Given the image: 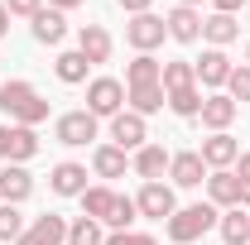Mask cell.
I'll return each instance as SVG.
<instances>
[{"label":"cell","instance_id":"cell-1","mask_svg":"<svg viewBox=\"0 0 250 245\" xmlns=\"http://www.w3.org/2000/svg\"><path fill=\"white\" fill-rule=\"evenodd\" d=\"M0 111L10 116V125H29V130L48 121V101H43L39 87L24 82V77H10V82L0 87Z\"/></svg>","mask_w":250,"mask_h":245},{"label":"cell","instance_id":"cell-2","mask_svg":"<svg viewBox=\"0 0 250 245\" xmlns=\"http://www.w3.org/2000/svg\"><path fill=\"white\" fill-rule=\"evenodd\" d=\"M217 221H221V212L212 207V202H192V207H178V212L168 216L164 231H168V241H173V245H192V241H202Z\"/></svg>","mask_w":250,"mask_h":245},{"label":"cell","instance_id":"cell-3","mask_svg":"<svg viewBox=\"0 0 250 245\" xmlns=\"http://www.w3.org/2000/svg\"><path fill=\"white\" fill-rule=\"evenodd\" d=\"M207 202H212V207H226V212H231V207H246L250 212V183L246 178H236V168H217V173H207Z\"/></svg>","mask_w":250,"mask_h":245},{"label":"cell","instance_id":"cell-4","mask_svg":"<svg viewBox=\"0 0 250 245\" xmlns=\"http://www.w3.org/2000/svg\"><path fill=\"white\" fill-rule=\"evenodd\" d=\"M96 135H101V121H96L87 106H82V111H62L58 121H53V140L67 144V149H82V144L96 140Z\"/></svg>","mask_w":250,"mask_h":245},{"label":"cell","instance_id":"cell-5","mask_svg":"<svg viewBox=\"0 0 250 245\" xmlns=\"http://www.w3.org/2000/svg\"><path fill=\"white\" fill-rule=\"evenodd\" d=\"M87 111H92L96 121L121 116L125 111V82H116V77H92L87 82Z\"/></svg>","mask_w":250,"mask_h":245},{"label":"cell","instance_id":"cell-6","mask_svg":"<svg viewBox=\"0 0 250 245\" xmlns=\"http://www.w3.org/2000/svg\"><path fill=\"white\" fill-rule=\"evenodd\" d=\"M168 39V24H164V15H130V24H125V43L135 48V53H154L159 43Z\"/></svg>","mask_w":250,"mask_h":245},{"label":"cell","instance_id":"cell-7","mask_svg":"<svg viewBox=\"0 0 250 245\" xmlns=\"http://www.w3.org/2000/svg\"><path fill=\"white\" fill-rule=\"evenodd\" d=\"M39 154V130L29 125H0V163H29Z\"/></svg>","mask_w":250,"mask_h":245},{"label":"cell","instance_id":"cell-8","mask_svg":"<svg viewBox=\"0 0 250 245\" xmlns=\"http://www.w3.org/2000/svg\"><path fill=\"white\" fill-rule=\"evenodd\" d=\"M111 144L125 154L145 149L149 144V125H145V116H135V111H121V116H111Z\"/></svg>","mask_w":250,"mask_h":245},{"label":"cell","instance_id":"cell-9","mask_svg":"<svg viewBox=\"0 0 250 245\" xmlns=\"http://www.w3.org/2000/svg\"><path fill=\"white\" fill-rule=\"evenodd\" d=\"M135 207L140 216H154V221H168L178 212V197H173V183H145L135 192Z\"/></svg>","mask_w":250,"mask_h":245},{"label":"cell","instance_id":"cell-10","mask_svg":"<svg viewBox=\"0 0 250 245\" xmlns=\"http://www.w3.org/2000/svg\"><path fill=\"white\" fill-rule=\"evenodd\" d=\"M15 245H67V216H58V212L34 216Z\"/></svg>","mask_w":250,"mask_h":245},{"label":"cell","instance_id":"cell-11","mask_svg":"<svg viewBox=\"0 0 250 245\" xmlns=\"http://www.w3.org/2000/svg\"><path fill=\"white\" fill-rule=\"evenodd\" d=\"M77 53L92 62V67L111 62V53H116V39H111V29H106V24H82V29H77Z\"/></svg>","mask_w":250,"mask_h":245},{"label":"cell","instance_id":"cell-12","mask_svg":"<svg viewBox=\"0 0 250 245\" xmlns=\"http://www.w3.org/2000/svg\"><path fill=\"white\" fill-rule=\"evenodd\" d=\"M207 173H212V168L202 163L197 149H178L173 159H168V178H173V187H202Z\"/></svg>","mask_w":250,"mask_h":245},{"label":"cell","instance_id":"cell-13","mask_svg":"<svg viewBox=\"0 0 250 245\" xmlns=\"http://www.w3.org/2000/svg\"><path fill=\"white\" fill-rule=\"evenodd\" d=\"M231 67L236 62L226 58V48H202V58L192 62V72H197V87H226V77H231Z\"/></svg>","mask_w":250,"mask_h":245},{"label":"cell","instance_id":"cell-14","mask_svg":"<svg viewBox=\"0 0 250 245\" xmlns=\"http://www.w3.org/2000/svg\"><path fill=\"white\" fill-rule=\"evenodd\" d=\"M29 197H34V173L24 163H5V168H0V202L20 207V202H29Z\"/></svg>","mask_w":250,"mask_h":245},{"label":"cell","instance_id":"cell-15","mask_svg":"<svg viewBox=\"0 0 250 245\" xmlns=\"http://www.w3.org/2000/svg\"><path fill=\"white\" fill-rule=\"evenodd\" d=\"M168 159H173V154L164 149V144H145V149L130 154V168H135V178H145V183H164Z\"/></svg>","mask_w":250,"mask_h":245},{"label":"cell","instance_id":"cell-16","mask_svg":"<svg viewBox=\"0 0 250 245\" xmlns=\"http://www.w3.org/2000/svg\"><path fill=\"white\" fill-rule=\"evenodd\" d=\"M29 34H34V43H43V48H58L62 39H67V15L48 5V10H39V15L29 20Z\"/></svg>","mask_w":250,"mask_h":245},{"label":"cell","instance_id":"cell-17","mask_svg":"<svg viewBox=\"0 0 250 245\" xmlns=\"http://www.w3.org/2000/svg\"><path fill=\"white\" fill-rule=\"evenodd\" d=\"M164 24H168V39H173V43H197V39H202V15H197L192 5H173V10L164 15Z\"/></svg>","mask_w":250,"mask_h":245},{"label":"cell","instance_id":"cell-18","mask_svg":"<svg viewBox=\"0 0 250 245\" xmlns=\"http://www.w3.org/2000/svg\"><path fill=\"white\" fill-rule=\"evenodd\" d=\"M48 187H53L58 197H82V192H87V163H72V159L53 163V173H48Z\"/></svg>","mask_w":250,"mask_h":245},{"label":"cell","instance_id":"cell-19","mask_svg":"<svg viewBox=\"0 0 250 245\" xmlns=\"http://www.w3.org/2000/svg\"><path fill=\"white\" fill-rule=\"evenodd\" d=\"M197 154H202V163H207V168L217 173V168H236V159H241V144H236V140H231V135L221 130V135H207Z\"/></svg>","mask_w":250,"mask_h":245},{"label":"cell","instance_id":"cell-20","mask_svg":"<svg viewBox=\"0 0 250 245\" xmlns=\"http://www.w3.org/2000/svg\"><path fill=\"white\" fill-rule=\"evenodd\" d=\"M236 111H241V106H236V101H231L226 92H212V96H202V111H197V121L207 125L212 135H221L226 125L236 121Z\"/></svg>","mask_w":250,"mask_h":245},{"label":"cell","instance_id":"cell-21","mask_svg":"<svg viewBox=\"0 0 250 245\" xmlns=\"http://www.w3.org/2000/svg\"><path fill=\"white\" fill-rule=\"evenodd\" d=\"M168 106V92H164V82H149V87H125V111H135V116H154Z\"/></svg>","mask_w":250,"mask_h":245},{"label":"cell","instance_id":"cell-22","mask_svg":"<svg viewBox=\"0 0 250 245\" xmlns=\"http://www.w3.org/2000/svg\"><path fill=\"white\" fill-rule=\"evenodd\" d=\"M125 168H130V154L116 149V144H96L92 149V173L96 178H125Z\"/></svg>","mask_w":250,"mask_h":245},{"label":"cell","instance_id":"cell-23","mask_svg":"<svg viewBox=\"0 0 250 245\" xmlns=\"http://www.w3.org/2000/svg\"><path fill=\"white\" fill-rule=\"evenodd\" d=\"M202 39H207V48H226V43H236V39H241L236 15H207V20H202Z\"/></svg>","mask_w":250,"mask_h":245},{"label":"cell","instance_id":"cell-24","mask_svg":"<svg viewBox=\"0 0 250 245\" xmlns=\"http://www.w3.org/2000/svg\"><path fill=\"white\" fill-rule=\"evenodd\" d=\"M217 231H221L226 245H250V212L246 207H231V212L217 221Z\"/></svg>","mask_w":250,"mask_h":245},{"label":"cell","instance_id":"cell-25","mask_svg":"<svg viewBox=\"0 0 250 245\" xmlns=\"http://www.w3.org/2000/svg\"><path fill=\"white\" fill-rule=\"evenodd\" d=\"M159 77H164V62H159L154 53H135V62L125 67V87H149Z\"/></svg>","mask_w":250,"mask_h":245},{"label":"cell","instance_id":"cell-26","mask_svg":"<svg viewBox=\"0 0 250 245\" xmlns=\"http://www.w3.org/2000/svg\"><path fill=\"white\" fill-rule=\"evenodd\" d=\"M111 207H116V192H111L106 183H96V187H87V192H82V216H92V221H101V226H106Z\"/></svg>","mask_w":250,"mask_h":245},{"label":"cell","instance_id":"cell-27","mask_svg":"<svg viewBox=\"0 0 250 245\" xmlns=\"http://www.w3.org/2000/svg\"><path fill=\"white\" fill-rule=\"evenodd\" d=\"M87 67H92V62L82 58L77 48H67V53H58V58H53V72H58V82H67V87L87 82Z\"/></svg>","mask_w":250,"mask_h":245},{"label":"cell","instance_id":"cell-28","mask_svg":"<svg viewBox=\"0 0 250 245\" xmlns=\"http://www.w3.org/2000/svg\"><path fill=\"white\" fill-rule=\"evenodd\" d=\"M159 82H164V92H183V87H197V72H192V62H188V58H168Z\"/></svg>","mask_w":250,"mask_h":245},{"label":"cell","instance_id":"cell-29","mask_svg":"<svg viewBox=\"0 0 250 245\" xmlns=\"http://www.w3.org/2000/svg\"><path fill=\"white\" fill-rule=\"evenodd\" d=\"M67 245H106V226L92 216H77V221H67Z\"/></svg>","mask_w":250,"mask_h":245},{"label":"cell","instance_id":"cell-30","mask_svg":"<svg viewBox=\"0 0 250 245\" xmlns=\"http://www.w3.org/2000/svg\"><path fill=\"white\" fill-rule=\"evenodd\" d=\"M168 111H173V116H183V121H197V111H202V92H197V87L168 92Z\"/></svg>","mask_w":250,"mask_h":245},{"label":"cell","instance_id":"cell-31","mask_svg":"<svg viewBox=\"0 0 250 245\" xmlns=\"http://www.w3.org/2000/svg\"><path fill=\"white\" fill-rule=\"evenodd\" d=\"M24 226H29V221H24V212H20V207H10V202H0V245L10 241H20V236H24Z\"/></svg>","mask_w":250,"mask_h":245},{"label":"cell","instance_id":"cell-32","mask_svg":"<svg viewBox=\"0 0 250 245\" xmlns=\"http://www.w3.org/2000/svg\"><path fill=\"white\" fill-rule=\"evenodd\" d=\"M135 216H140V207H135V197H125V192H116V207H111V216H106V226H111V231H130V226H135Z\"/></svg>","mask_w":250,"mask_h":245},{"label":"cell","instance_id":"cell-33","mask_svg":"<svg viewBox=\"0 0 250 245\" xmlns=\"http://www.w3.org/2000/svg\"><path fill=\"white\" fill-rule=\"evenodd\" d=\"M226 96H231L236 106H241V101L250 106V67H246V62H241V67H231V77H226Z\"/></svg>","mask_w":250,"mask_h":245},{"label":"cell","instance_id":"cell-34","mask_svg":"<svg viewBox=\"0 0 250 245\" xmlns=\"http://www.w3.org/2000/svg\"><path fill=\"white\" fill-rule=\"evenodd\" d=\"M106 245H159V241L145 231H106Z\"/></svg>","mask_w":250,"mask_h":245},{"label":"cell","instance_id":"cell-35","mask_svg":"<svg viewBox=\"0 0 250 245\" xmlns=\"http://www.w3.org/2000/svg\"><path fill=\"white\" fill-rule=\"evenodd\" d=\"M5 10H10V20L20 15V20H34L39 10H43V0H5Z\"/></svg>","mask_w":250,"mask_h":245},{"label":"cell","instance_id":"cell-36","mask_svg":"<svg viewBox=\"0 0 250 245\" xmlns=\"http://www.w3.org/2000/svg\"><path fill=\"white\" fill-rule=\"evenodd\" d=\"M149 5H154V0H121L125 15H149Z\"/></svg>","mask_w":250,"mask_h":245},{"label":"cell","instance_id":"cell-37","mask_svg":"<svg viewBox=\"0 0 250 245\" xmlns=\"http://www.w3.org/2000/svg\"><path fill=\"white\" fill-rule=\"evenodd\" d=\"M246 0H212V15H236Z\"/></svg>","mask_w":250,"mask_h":245},{"label":"cell","instance_id":"cell-38","mask_svg":"<svg viewBox=\"0 0 250 245\" xmlns=\"http://www.w3.org/2000/svg\"><path fill=\"white\" fill-rule=\"evenodd\" d=\"M236 178H246V183H250V154L246 149H241V159H236Z\"/></svg>","mask_w":250,"mask_h":245},{"label":"cell","instance_id":"cell-39","mask_svg":"<svg viewBox=\"0 0 250 245\" xmlns=\"http://www.w3.org/2000/svg\"><path fill=\"white\" fill-rule=\"evenodd\" d=\"M48 5H53V10H62V15H67V10H77V5H87V0H48Z\"/></svg>","mask_w":250,"mask_h":245},{"label":"cell","instance_id":"cell-40","mask_svg":"<svg viewBox=\"0 0 250 245\" xmlns=\"http://www.w3.org/2000/svg\"><path fill=\"white\" fill-rule=\"evenodd\" d=\"M5 34H10V10L0 5V39H5Z\"/></svg>","mask_w":250,"mask_h":245},{"label":"cell","instance_id":"cell-41","mask_svg":"<svg viewBox=\"0 0 250 245\" xmlns=\"http://www.w3.org/2000/svg\"><path fill=\"white\" fill-rule=\"evenodd\" d=\"M178 5H192V10H197V5H202V0H178Z\"/></svg>","mask_w":250,"mask_h":245},{"label":"cell","instance_id":"cell-42","mask_svg":"<svg viewBox=\"0 0 250 245\" xmlns=\"http://www.w3.org/2000/svg\"><path fill=\"white\" fill-rule=\"evenodd\" d=\"M246 67H250V43H246Z\"/></svg>","mask_w":250,"mask_h":245},{"label":"cell","instance_id":"cell-43","mask_svg":"<svg viewBox=\"0 0 250 245\" xmlns=\"http://www.w3.org/2000/svg\"><path fill=\"white\" fill-rule=\"evenodd\" d=\"M0 62H5V58H0Z\"/></svg>","mask_w":250,"mask_h":245}]
</instances>
